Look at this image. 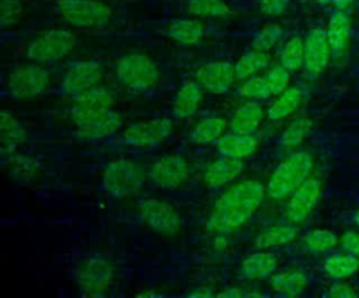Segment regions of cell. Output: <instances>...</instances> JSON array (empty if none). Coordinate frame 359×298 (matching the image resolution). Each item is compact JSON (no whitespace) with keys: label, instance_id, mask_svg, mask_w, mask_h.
<instances>
[{"label":"cell","instance_id":"6da1fadb","mask_svg":"<svg viewBox=\"0 0 359 298\" xmlns=\"http://www.w3.org/2000/svg\"><path fill=\"white\" fill-rule=\"evenodd\" d=\"M265 192V186L258 180H244L231 186L215 203L206 228L222 234L240 227L258 210Z\"/></svg>","mask_w":359,"mask_h":298},{"label":"cell","instance_id":"7a4b0ae2","mask_svg":"<svg viewBox=\"0 0 359 298\" xmlns=\"http://www.w3.org/2000/svg\"><path fill=\"white\" fill-rule=\"evenodd\" d=\"M313 158L307 151H297L283 159L273 171L266 185V193L273 200L289 197L310 175Z\"/></svg>","mask_w":359,"mask_h":298},{"label":"cell","instance_id":"3957f363","mask_svg":"<svg viewBox=\"0 0 359 298\" xmlns=\"http://www.w3.org/2000/svg\"><path fill=\"white\" fill-rule=\"evenodd\" d=\"M102 187L111 196L122 199L136 194L144 182L142 165L130 159H115L102 172Z\"/></svg>","mask_w":359,"mask_h":298},{"label":"cell","instance_id":"277c9868","mask_svg":"<svg viewBox=\"0 0 359 298\" xmlns=\"http://www.w3.org/2000/svg\"><path fill=\"white\" fill-rule=\"evenodd\" d=\"M116 77L129 90L144 91L156 84L158 69L149 56L132 53L116 62Z\"/></svg>","mask_w":359,"mask_h":298},{"label":"cell","instance_id":"5b68a950","mask_svg":"<svg viewBox=\"0 0 359 298\" xmlns=\"http://www.w3.org/2000/svg\"><path fill=\"white\" fill-rule=\"evenodd\" d=\"M77 45V38L66 29H50L36 36L27 49L29 60L53 63L67 56Z\"/></svg>","mask_w":359,"mask_h":298},{"label":"cell","instance_id":"8992f818","mask_svg":"<svg viewBox=\"0 0 359 298\" xmlns=\"http://www.w3.org/2000/svg\"><path fill=\"white\" fill-rule=\"evenodd\" d=\"M60 15L79 28H102L112 17V10L97 0H59Z\"/></svg>","mask_w":359,"mask_h":298},{"label":"cell","instance_id":"52a82bcc","mask_svg":"<svg viewBox=\"0 0 359 298\" xmlns=\"http://www.w3.org/2000/svg\"><path fill=\"white\" fill-rule=\"evenodd\" d=\"M112 267L101 257H88L76 270L77 285L86 297L104 295L112 285Z\"/></svg>","mask_w":359,"mask_h":298},{"label":"cell","instance_id":"ba28073f","mask_svg":"<svg viewBox=\"0 0 359 298\" xmlns=\"http://www.w3.org/2000/svg\"><path fill=\"white\" fill-rule=\"evenodd\" d=\"M140 218L153 231L164 235H174L180 231L182 220L178 211L167 201L160 199H146L139 206Z\"/></svg>","mask_w":359,"mask_h":298},{"label":"cell","instance_id":"9c48e42d","mask_svg":"<svg viewBox=\"0 0 359 298\" xmlns=\"http://www.w3.org/2000/svg\"><path fill=\"white\" fill-rule=\"evenodd\" d=\"M72 119L77 126L80 134L86 139H102L112 134L122 122L121 115L108 109L104 112H84L72 109Z\"/></svg>","mask_w":359,"mask_h":298},{"label":"cell","instance_id":"30bf717a","mask_svg":"<svg viewBox=\"0 0 359 298\" xmlns=\"http://www.w3.org/2000/svg\"><path fill=\"white\" fill-rule=\"evenodd\" d=\"M49 73L41 66H24L15 69L7 80L8 92L14 98H32L45 91Z\"/></svg>","mask_w":359,"mask_h":298},{"label":"cell","instance_id":"8fae6325","mask_svg":"<svg viewBox=\"0 0 359 298\" xmlns=\"http://www.w3.org/2000/svg\"><path fill=\"white\" fill-rule=\"evenodd\" d=\"M332 50L325 28L314 27L304 39V70L311 77H318L330 64Z\"/></svg>","mask_w":359,"mask_h":298},{"label":"cell","instance_id":"7c38bea8","mask_svg":"<svg viewBox=\"0 0 359 298\" xmlns=\"http://www.w3.org/2000/svg\"><path fill=\"white\" fill-rule=\"evenodd\" d=\"M321 180L318 178H307L289 197L286 204V217L293 224L303 222L321 196Z\"/></svg>","mask_w":359,"mask_h":298},{"label":"cell","instance_id":"4fadbf2b","mask_svg":"<svg viewBox=\"0 0 359 298\" xmlns=\"http://www.w3.org/2000/svg\"><path fill=\"white\" fill-rule=\"evenodd\" d=\"M172 130V123L167 118L153 119L149 122H137L125 129L122 140L133 147H149L164 141Z\"/></svg>","mask_w":359,"mask_h":298},{"label":"cell","instance_id":"5bb4252c","mask_svg":"<svg viewBox=\"0 0 359 298\" xmlns=\"http://www.w3.org/2000/svg\"><path fill=\"white\" fill-rule=\"evenodd\" d=\"M189 175L188 161L182 155L171 154L157 159L149 176L151 182L164 190H172L178 187Z\"/></svg>","mask_w":359,"mask_h":298},{"label":"cell","instance_id":"9a60e30c","mask_svg":"<svg viewBox=\"0 0 359 298\" xmlns=\"http://www.w3.org/2000/svg\"><path fill=\"white\" fill-rule=\"evenodd\" d=\"M102 77V67L94 60H83L74 63L66 73L62 88L70 97H77L98 85Z\"/></svg>","mask_w":359,"mask_h":298},{"label":"cell","instance_id":"2e32d148","mask_svg":"<svg viewBox=\"0 0 359 298\" xmlns=\"http://www.w3.org/2000/svg\"><path fill=\"white\" fill-rule=\"evenodd\" d=\"M236 80L234 64L224 60L209 62L195 71V81L213 94H224Z\"/></svg>","mask_w":359,"mask_h":298},{"label":"cell","instance_id":"e0dca14e","mask_svg":"<svg viewBox=\"0 0 359 298\" xmlns=\"http://www.w3.org/2000/svg\"><path fill=\"white\" fill-rule=\"evenodd\" d=\"M325 32L332 50V56L341 57L346 50L351 35V18L346 14V11H334L330 15Z\"/></svg>","mask_w":359,"mask_h":298},{"label":"cell","instance_id":"ac0fdd59","mask_svg":"<svg viewBox=\"0 0 359 298\" xmlns=\"http://www.w3.org/2000/svg\"><path fill=\"white\" fill-rule=\"evenodd\" d=\"M243 171L241 158L222 155L215 159L205 172V182L209 187H220L231 182Z\"/></svg>","mask_w":359,"mask_h":298},{"label":"cell","instance_id":"d6986e66","mask_svg":"<svg viewBox=\"0 0 359 298\" xmlns=\"http://www.w3.org/2000/svg\"><path fill=\"white\" fill-rule=\"evenodd\" d=\"M258 147V139L250 133H227L222 136L217 141V150L222 155L236 157V158H245L250 157L252 152H255Z\"/></svg>","mask_w":359,"mask_h":298},{"label":"cell","instance_id":"ffe728a7","mask_svg":"<svg viewBox=\"0 0 359 298\" xmlns=\"http://www.w3.org/2000/svg\"><path fill=\"white\" fill-rule=\"evenodd\" d=\"M202 99H203V91L198 81L184 83L174 99V106H172L174 116L182 119L194 115L198 111L199 105L202 104Z\"/></svg>","mask_w":359,"mask_h":298},{"label":"cell","instance_id":"44dd1931","mask_svg":"<svg viewBox=\"0 0 359 298\" xmlns=\"http://www.w3.org/2000/svg\"><path fill=\"white\" fill-rule=\"evenodd\" d=\"M278 263L276 259L266 252H255L245 257L240 266V273L247 280H259L271 276Z\"/></svg>","mask_w":359,"mask_h":298},{"label":"cell","instance_id":"7402d4cb","mask_svg":"<svg viewBox=\"0 0 359 298\" xmlns=\"http://www.w3.org/2000/svg\"><path fill=\"white\" fill-rule=\"evenodd\" d=\"M297 232H299V229L293 222L269 227L257 236L255 248L262 250V249H268V248L289 245L290 242H293L296 239Z\"/></svg>","mask_w":359,"mask_h":298},{"label":"cell","instance_id":"603a6c76","mask_svg":"<svg viewBox=\"0 0 359 298\" xmlns=\"http://www.w3.org/2000/svg\"><path fill=\"white\" fill-rule=\"evenodd\" d=\"M74 99V109L84 112H104L112 109L114 97L111 92L102 87H94L86 92L79 94Z\"/></svg>","mask_w":359,"mask_h":298},{"label":"cell","instance_id":"cb8c5ba5","mask_svg":"<svg viewBox=\"0 0 359 298\" xmlns=\"http://www.w3.org/2000/svg\"><path fill=\"white\" fill-rule=\"evenodd\" d=\"M262 108L257 102H247L234 112L230 129L234 133H254L262 120Z\"/></svg>","mask_w":359,"mask_h":298},{"label":"cell","instance_id":"d4e9b609","mask_svg":"<svg viewBox=\"0 0 359 298\" xmlns=\"http://www.w3.org/2000/svg\"><path fill=\"white\" fill-rule=\"evenodd\" d=\"M205 25L198 20H175L168 27V35L178 43L195 45L202 41Z\"/></svg>","mask_w":359,"mask_h":298},{"label":"cell","instance_id":"484cf974","mask_svg":"<svg viewBox=\"0 0 359 298\" xmlns=\"http://www.w3.org/2000/svg\"><path fill=\"white\" fill-rule=\"evenodd\" d=\"M323 269L330 277L344 280L359 271V259L346 252L335 253L324 260Z\"/></svg>","mask_w":359,"mask_h":298},{"label":"cell","instance_id":"4316f807","mask_svg":"<svg viewBox=\"0 0 359 298\" xmlns=\"http://www.w3.org/2000/svg\"><path fill=\"white\" fill-rule=\"evenodd\" d=\"M1 125H0V140H1V152H11L17 146H20L25 139V132L22 125L8 112H1Z\"/></svg>","mask_w":359,"mask_h":298},{"label":"cell","instance_id":"83f0119b","mask_svg":"<svg viewBox=\"0 0 359 298\" xmlns=\"http://www.w3.org/2000/svg\"><path fill=\"white\" fill-rule=\"evenodd\" d=\"M302 101V91L299 87H287L268 109V119L276 122L292 115Z\"/></svg>","mask_w":359,"mask_h":298},{"label":"cell","instance_id":"f1b7e54d","mask_svg":"<svg viewBox=\"0 0 359 298\" xmlns=\"http://www.w3.org/2000/svg\"><path fill=\"white\" fill-rule=\"evenodd\" d=\"M269 284L278 294L294 297L304 290L307 278L302 271H282L271 276Z\"/></svg>","mask_w":359,"mask_h":298},{"label":"cell","instance_id":"f546056e","mask_svg":"<svg viewBox=\"0 0 359 298\" xmlns=\"http://www.w3.org/2000/svg\"><path fill=\"white\" fill-rule=\"evenodd\" d=\"M226 129V120L220 116L212 115L202 119L191 133V141L195 144H206L219 140Z\"/></svg>","mask_w":359,"mask_h":298},{"label":"cell","instance_id":"4dcf8cb0","mask_svg":"<svg viewBox=\"0 0 359 298\" xmlns=\"http://www.w3.org/2000/svg\"><path fill=\"white\" fill-rule=\"evenodd\" d=\"M269 55L268 52L261 50H250L244 53L234 64L236 71V80H245L257 74L259 70L265 69L269 64Z\"/></svg>","mask_w":359,"mask_h":298},{"label":"cell","instance_id":"1f68e13d","mask_svg":"<svg viewBox=\"0 0 359 298\" xmlns=\"http://www.w3.org/2000/svg\"><path fill=\"white\" fill-rule=\"evenodd\" d=\"M302 242H303V246L309 252L324 253V252L334 249L339 243V239L330 229L316 228V229H311L307 234H304L302 238Z\"/></svg>","mask_w":359,"mask_h":298},{"label":"cell","instance_id":"d6a6232c","mask_svg":"<svg viewBox=\"0 0 359 298\" xmlns=\"http://www.w3.org/2000/svg\"><path fill=\"white\" fill-rule=\"evenodd\" d=\"M280 64L289 71H297L304 66V41L300 36H292L282 48Z\"/></svg>","mask_w":359,"mask_h":298},{"label":"cell","instance_id":"836d02e7","mask_svg":"<svg viewBox=\"0 0 359 298\" xmlns=\"http://www.w3.org/2000/svg\"><path fill=\"white\" fill-rule=\"evenodd\" d=\"M188 11L196 17H229L231 8L224 0H189Z\"/></svg>","mask_w":359,"mask_h":298},{"label":"cell","instance_id":"e575fe53","mask_svg":"<svg viewBox=\"0 0 359 298\" xmlns=\"http://www.w3.org/2000/svg\"><path fill=\"white\" fill-rule=\"evenodd\" d=\"M283 29L278 22L265 24L252 39V49L261 52H269L282 38Z\"/></svg>","mask_w":359,"mask_h":298},{"label":"cell","instance_id":"d590c367","mask_svg":"<svg viewBox=\"0 0 359 298\" xmlns=\"http://www.w3.org/2000/svg\"><path fill=\"white\" fill-rule=\"evenodd\" d=\"M264 80H265L268 97L279 95L289 87L290 71L285 69L282 64L273 66L264 74Z\"/></svg>","mask_w":359,"mask_h":298},{"label":"cell","instance_id":"8d00e7d4","mask_svg":"<svg viewBox=\"0 0 359 298\" xmlns=\"http://www.w3.org/2000/svg\"><path fill=\"white\" fill-rule=\"evenodd\" d=\"M309 126H310V123L304 118H299V119L293 120L283 130V133L280 136V144L286 146V147H296V146H299L303 141V139H304V136H306V133L309 130Z\"/></svg>","mask_w":359,"mask_h":298},{"label":"cell","instance_id":"74e56055","mask_svg":"<svg viewBox=\"0 0 359 298\" xmlns=\"http://www.w3.org/2000/svg\"><path fill=\"white\" fill-rule=\"evenodd\" d=\"M238 94L251 99H265L269 98L266 92V85L264 76H252L245 78L244 83L238 87Z\"/></svg>","mask_w":359,"mask_h":298},{"label":"cell","instance_id":"f35d334b","mask_svg":"<svg viewBox=\"0 0 359 298\" xmlns=\"http://www.w3.org/2000/svg\"><path fill=\"white\" fill-rule=\"evenodd\" d=\"M22 17V6L20 0H1L0 1V24L8 27L17 24Z\"/></svg>","mask_w":359,"mask_h":298},{"label":"cell","instance_id":"ab89813d","mask_svg":"<svg viewBox=\"0 0 359 298\" xmlns=\"http://www.w3.org/2000/svg\"><path fill=\"white\" fill-rule=\"evenodd\" d=\"M339 246L342 252L351 253L359 259V232L346 231L339 238Z\"/></svg>","mask_w":359,"mask_h":298},{"label":"cell","instance_id":"60d3db41","mask_svg":"<svg viewBox=\"0 0 359 298\" xmlns=\"http://www.w3.org/2000/svg\"><path fill=\"white\" fill-rule=\"evenodd\" d=\"M287 6V0H258V8L264 15H280Z\"/></svg>","mask_w":359,"mask_h":298},{"label":"cell","instance_id":"b9f144b4","mask_svg":"<svg viewBox=\"0 0 359 298\" xmlns=\"http://www.w3.org/2000/svg\"><path fill=\"white\" fill-rule=\"evenodd\" d=\"M328 295L335 297V298H348V297H355V295H356V291H355V288L351 287L349 284L342 283V281H338V283H334V284L330 287Z\"/></svg>","mask_w":359,"mask_h":298},{"label":"cell","instance_id":"7bdbcfd3","mask_svg":"<svg viewBox=\"0 0 359 298\" xmlns=\"http://www.w3.org/2000/svg\"><path fill=\"white\" fill-rule=\"evenodd\" d=\"M217 297H224V298H240L243 297V292L241 290L238 288H234V287H227L224 291L219 292Z\"/></svg>","mask_w":359,"mask_h":298},{"label":"cell","instance_id":"ee69618b","mask_svg":"<svg viewBox=\"0 0 359 298\" xmlns=\"http://www.w3.org/2000/svg\"><path fill=\"white\" fill-rule=\"evenodd\" d=\"M353 3V0H332V4L337 7V10H346L348 7H351V4Z\"/></svg>","mask_w":359,"mask_h":298},{"label":"cell","instance_id":"f6af8a7d","mask_svg":"<svg viewBox=\"0 0 359 298\" xmlns=\"http://www.w3.org/2000/svg\"><path fill=\"white\" fill-rule=\"evenodd\" d=\"M191 297H210L212 295V292L208 290V288H199V290H196V291H194V292H191L189 294Z\"/></svg>","mask_w":359,"mask_h":298},{"label":"cell","instance_id":"bcb514c9","mask_svg":"<svg viewBox=\"0 0 359 298\" xmlns=\"http://www.w3.org/2000/svg\"><path fill=\"white\" fill-rule=\"evenodd\" d=\"M353 222H355V225L359 228V208L355 211V214H353Z\"/></svg>","mask_w":359,"mask_h":298},{"label":"cell","instance_id":"7dc6e473","mask_svg":"<svg viewBox=\"0 0 359 298\" xmlns=\"http://www.w3.org/2000/svg\"><path fill=\"white\" fill-rule=\"evenodd\" d=\"M318 4H330V3H332V0H316Z\"/></svg>","mask_w":359,"mask_h":298}]
</instances>
